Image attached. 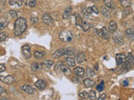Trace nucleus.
Listing matches in <instances>:
<instances>
[{
	"mask_svg": "<svg viewBox=\"0 0 134 100\" xmlns=\"http://www.w3.org/2000/svg\"><path fill=\"white\" fill-rule=\"evenodd\" d=\"M27 28V21L24 18H18L16 19L15 23H14V35L19 37L21 36L23 33L25 32Z\"/></svg>",
	"mask_w": 134,
	"mask_h": 100,
	"instance_id": "nucleus-1",
	"label": "nucleus"
},
{
	"mask_svg": "<svg viewBox=\"0 0 134 100\" xmlns=\"http://www.w3.org/2000/svg\"><path fill=\"white\" fill-rule=\"evenodd\" d=\"M59 38H60V39L62 40L63 42L68 43V42L73 40L74 34H73V33L70 30H63L59 33Z\"/></svg>",
	"mask_w": 134,
	"mask_h": 100,
	"instance_id": "nucleus-2",
	"label": "nucleus"
},
{
	"mask_svg": "<svg viewBox=\"0 0 134 100\" xmlns=\"http://www.w3.org/2000/svg\"><path fill=\"white\" fill-rule=\"evenodd\" d=\"M55 70L57 71H60V72L64 73L65 74H67V75H70L71 73L70 68L67 67L66 64H65L63 62H60V63H58V64L55 65Z\"/></svg>",
	"mask_w": 134,
	"mask_h": 100,
	"instance_id": "nucleus-3",
	"label": "nucleus"
},
{
	"mask_svg": "<svg viewBox=\"0 0 134 100\" xmlns=\"http://www.w3.org/2000/svg\"><path fill=\"white\" fill-rule=\"evenodd\" d=\"M127 60V57L126 55L122 53H119V54H116V65L117 66H121Z\"/></svg>",
	"mask_w": 134,
	"mask_h": 100,
	"instance_id": "nucleus-4",
	"label": "nucleus"
},
{
	"mask_svg": "<svg viewBox=\"0 0 134 100\" xmlns=\"http://www.w3.org/2000/svg\"><path fill=\"white\" fill-rule=\"evenodd\" d=\"M22 53L24 54V56L27 58H29L31 57V51H30V47L28 44H25L22 46Z\"/></svg>",
	"mask_w": 134,
	"mask_h": 100,
	"instance_id": "nucleus-5",
	"label": "nucleus"
},
{
	"mask_svg": "<svg viewBox=\"0 0 134 100\" xmlns=\"http://www.w3.org/2000/svg\"><path fill=\"white\" fill-rule=\"evenodd\" d=\"M97 33H98V35L100 37L103 38V39H107V40L109 39V33H108V31H107V29L106 27H103L102 29L98 30Z\"/></svg>",
	"mask_w": 134,
	"mask_h": 100,
	"instance_id": "nucleus-6",
	"label": "nucleus"
},
{
	"mask_svg": "<svg viewBox=\"0 0 134 100\" xmlns=\"http://www.w3.org/2000/svg\"><path fill=\"white\" fill-rule=\"evenodd\" d=\"M0 80L9 85V84H12V83H14V76H12V75H8V76H6V77L0 76Z\"/></svg>",
	"mask_w": 134,
	"mask_h": 100,
	"instance_id": "nucleus-7",
	"label": "nucleus"
},
{
	"mask_svg": "<svg viewBox=\"0 0 134 100\" xmlns=\"http://www.w3.org/2000/svg\"><path fill=\"white\" fill-rule=\"evenodd\" d=\"M65 55V48H59L52 54V57L54 58H60V57Z\"/></svg>",
	"mask_w": 134,
	"mask_h": 100,
	"instance_id": "nucleus-8",
	"label": "nucleus"
},
{
	"mask_svg": "<svg viewBox=\"0 0 134 100\" xmlns=\"http://www.w3.org/2000/svg\"><path fill=\"white\" fill-rule=\"evenodd\" d=\"M113 39H114V41L117 44H122L124 43V39L120 33H116L115 34L113 35Z\"/></svg>",
	"mask_w": 134,
	"mask_h": 100,
	"instance_id": "nucleus-9",
	"label": "nucleus"
},
{
	"mask_svg": "<svg viewBox=\"0 0 134 100\" xmlns=\"http://www.w3.org/2000/svg\"><path fill=\"white\" fill-rule=\"evenodd\" d=\"M42 20H43V22L47 24V25H50L52 23H53V19L51 18V16H50L49 14H44L43 15V18H42Z\"/></svg>",
	"mask_w": 134,
	"mask_h": 100,
	"instance_id": "nucleus-10",
	"label": "nucleus"
},
{
	"mask_svg": "<svg viewBox=\"0 0 134 100\" xmlns=\"http://www.w3.org/2000/svg\"><path fill=\"white\" fill-rule=\"evenodd\" d=\"M24 0H9L8 1V4L10 6L14 7H21L23 5Z\"/></svg>",
	"mask_w": 134,
	"mask_h": 100,
	"instance_id": "nucleus-11",
	"label": "nucleus"
},
{
	"mask_svg": "<svg viewBox=\"0 0 134 100\" xmlns=\"http://www.w3.org/2000/svg\"><path fill=\"white\" fill-rule=\"evenodd\" d=\"M35 87L40 90H44L46 88V83L45 81L42 80V79H40V80H38L35 83Z\"/></svg>",
	"mask_w": 134,
	"mask_h": 100,
	"instance_id": "nucleus-12",
	"label": "nucleus"
},
{
	"mask_svg": "<svg viewBox=\"0 0 134 100\" xmlns=\"http://www.w3.org/2000/svg\"><path fill=\"white\" fill-rule=\"evenodd\" d=\"M73 72L75 74H76L79 77H82L84 76V74H85V70H84V68H81V67H75L73 70Z\"/></svg>",
	"mask_w": 134,
	"mask_h": 100,
	"instance_id": "nucleus-13",
	"label": "nucleus"
},
{
	"mask_svg": "<svg viewBox=\"0 0 134 100\" xmlns=\"http://www.w3.org/2000/svg\"><path fill=\"white\" fill-rule=\"evenodd\" d=\"M125 34L127 36L130 40H134V31L133 28H127L125 30Z\"/></svg>",
	"mask_w": 134,
	"mask_h": 100,
	"instance_id": "nucleus-14",
	"label": "nucleus"
},
{
	"mask_svg": "<svg viewBox=\"0 0 134 100\" xmlns=\"http://www.w3.org/2000/svg\"><path fill=\"white\" fill-rule=\"evenodd\" d=\"M117 29V26L115 21H111L108 24V30L110 33H115Z\"/></svg>",
	"mask_w": 134,
	"mask_h": 100,
	"instance_id": "nucleus-15",
	"label": "nucleus"
},
{
	"mask_svg": "<svg viewBox=\"0 0 134 100\" xmlns=\"http://www.w3.org/2000/svg\"><path fill=\"white\" fill-rule=\"evenodd\" d=\"M86 9V12H88L89 14H99V10L98 8H96V6H90L88 7Z\"/></svg>",
	"mask_w": 134,
	"mask_h": 100,
	"instance_id": "nucleus-16",
	"label": "nucleus"
},
{
	"mask_svg": "<svg viewBox=\"0 0 134 100\" xmlns=\"http://www.w3.org/2000/svg\"><path fill=\"white\" fill-rule=\"evenodd\" d=\"M76 60H77V62L79 63V64H81V63H83L84 61L86 60V55H85V53H84L83 52L78 53L77 55H76Z\"/></svg>",
	"mask_w": 134,
	"mask_h": 100,
	"instance_id": "nucleus-17",
	"label": "nucleus"
},
{
	"mask_svg": "<svg viewBox=\"0 0 134 100\" xmlns=\"http://www.w3.org/2000/svg\"><path fill=\"white\" fill-rule=\"evenodd\" d=\"M65 62H66V65L69 67H75V60L72 57H67L65 58Z\"/></svg>",
	"mask_w": 134,
	"mask_h": 100,
	"instance_id": "nucleus-18",
	"label": "nucleus"
},
{
	"mask_svg": "<svg viewBox=\"0 0 134 100\" xmlns=\"http://www.w3.org/2000/svg\"><path fill=\"white\" fill-rule=\"evenodd\" d=\"M100 12H102L105 18H110L111 17V12L106 7H100Z\"/></svg>",
	"mask_w": 134,
	"mask_h": 100,
	"instance_id": "nucleus-19",
	"label": "nucleus"
},
{
	"mask_svg": "<svg viewBox=\"0 0 134 100\" xmlns=\"http://www.w3.org/2000/svg\"><path fill=\"white\" fill-rule=\"evenodd\" d=\"M71 12H72V7L71 6L67 7L64 11V14H63V18L64 19L68 18L70 15V14H71Z\"/></svg>",
	"mask_w": 134,
	"mask_h": 100,
	"instance_id": "nucleus-20",
	"label": "nucleus"
},
{
	"mask_svg": "<svg viewBox=\"0 0 134 100\" xmlns=\"http://www.w3.org/2000/svg\"><path fill=\"white\" fill-rule=\"evenodd\" d=\"M22 90H24L25 93H27L29 94H33L34 93H35L33 88L30 87V86H29V85H23L22 86Z\"/></svg>",
	"mask_w": 134,
	"mask_h": 100,
	"instance_id": "nucleus-21",
	"label": "nucleus"
},
{
	"mask_svg": "<svg viewBox=\"0 0 134 100\" xmlns=\"http://www.w3.org/2000/svg\"><path fill=\"white\" fill-rule=\"evenodd\" d=\"M84 84H85V86L87 88H91V87H93L95 85V82L90 78H86L84 80Z\"/></svg>",
	"mask_w": 134,
	"mask_h": 100,
	"instance_id": "nucleus-22",
	"label": "nucleus"
},
{
	"mask_svg": "<svg viewBox=\"0 0 134 100\" xmlns=\"http://www.w3.org/2000/svg\"><path fill=\"white\" fill-rule=\"evenodd\" d=\"M30 68L32 71H37V70H40L42 68V65L39 64V63H32Z\"/></svg>",
	"mask_w": 134,
	"mask_h": 100,
	"instance_id": "nucleus-23",
	"label": "nucleus"
},
{
	"mask_svg": "<svg viewBox=\"0 0 134 100\" xmlns=\"http://www.w3.org/2000/svg\"><path fill=\"white\" fill-rule=\"evenodd\" d=\"M104 3L107 5V7L109 8H114L116 7L115 3L113 0H104Z\"/></svg>",
	"mask_w": 134,
	"mask_h": 100,
	"instance_id": "nucleus-24",
	"label": "nucleus"
},
{
	"mask_svg": "<svg viewBox=\"0 0 134 100\" xmlns=\"http://www.w3.org/2000/svg\"><path fill=\"white\" fill-rule=\"evenodd\" d=\"M81 27L82 28V29H83L84 31L86 32V31H88L91 28V25L89 23H87V22H82Z\"/></svg>",
	"mask_w": 134,
	"mask_h": 100,
	"instance_id": "nucleus-25",
	"label": "nucleus"
},
{
	"mask_svg": "<svg viewBox=\"0 0 134 100\" xmlns=\"http://www.w3.org/2000/svg\"><path fill=\"white\" fill-rule=\"evenodd\" d=\"M119 2L121 3V6H123L124 8H128L131 5L132 0H119Z\"/></svg>",
	"mask_w": 134,
	"mask_h": 100,
	"instance_id": "nucleus-26",
	"label": "nucleus"
},
{
	"mask_svg": "<svg viewBox=\"0 0 134 100\" xmlns=\"http://www.w3.org/2000/svg\"><path fill=\"white\" fill-rule=\"evenodd\" d=\"M127 61L129 63V64H130V65H131L132 67H133V65H134V58H133V56H132V53H129L127 54Z\"/></svg>",
	"mask_w": 134,
	"mask_h": 100,
	"instance_id": "nucleus-27",
	"label": "nucleus"
},
{
	"mask_svg": "<svg viewBox=\"0 0 134 100\" xmlns=\"http://www.w3.org/2000/svg\"><path fill=\"white\" fill-rule=\"evenodd\" d=\"M25 4L30 8H34L37 5V0H26V3Z\"/></svg>",
	"mask_w": 134,
	"mask_h": 100,
	"instance_id": "nucleus-28",
	"label": "nucleus"
},
{
	"mask_svg": "<svg viewBox=\"0 0 134 100\" xmlns=\"http://www.w3.org/2000/svg\"><path fill=\"white\" fill-rule=\"evenodd\" d=\"M88 98L91 100H96V92L93 90H91L89 93H88Z\"/></svg>",
	"mask_w": 134,
	"mask_h": 100,
	"instance_id": "nucleus-29",
	"label": "nucleus"
},
{
	"mask_svg": "<svg viewBox=\"0 0 134 100\" xmlns=\"http://www.w3.org/2000/svg\"><path fill=\"white\" fill-rule=\"evenodd\" d=\"M121 67H122V68H123V70H125V71H127V70H129L131 68H132V67L129 64V63L126 60V62L124 63V64H122V65H121Z\"/></svg>",
	"mask_w": 134,
	"mask_h": 100,
	"instance_id": "nucleus-30",
	"label": "nucleus"
},
{
	"mask_svg": "<svg viewBox=\"0 0 134 100\" xmlns=\"http://www.w3.org/2000/svg\"><path fill=\"white\" fill-rule=\"evenodd\" d=\"M75 54V50L72 48H65V55L67 56H73Z\"/></svg>",
	"mask_w": 134,
	"mask_h": 100,
	"instance_id": "nucleus-31",
	"label": "nucleus"
},
{
	"mask_svg": "<svg viewBox=\"0 0 134 100\" xmlns=\"http://www.w3.org/2000/svg\"><path fill=\"white\" fill-rule=\"evenodd\" d=\"M43 64L45 65L48 68H51V67L54 65V62L51 61V60H44L43 62Z\"/></svg>",
	"mask_w": 134,
	"mask_h": 100,
	"instance_id": "nucleus-32",
	"label": "nucleus"
},
{
	"mask_svg": "<svg viewBox=\"0 0 134 100\" xmlns=\"http://www.w3.org/2000/svg\"><path fill=\"white\" fill-rule=\"evenodd\" d=\"M82 22H83V21H82L81 17L80 16L79 14H76V17H75V23H76V25H78V26H81Z\"/></svg>",
	"mask_w": 134,
	"mask_h": 100,
	"instance_id": "nucleus-33",
	"label": "nucleus"
},
{
	"mask_svg": "<svg viewBox=\"0 0 134 100\" xmlns=\"http://www.w3.org/2000/svg\"><path fill=\"white\" fill-rule=\"evenodd\" d=\"M95 71L93 69H91L90 68H88L86 70V75L88 77H94L95 76Z\"/></svg>",
	"mask_w": 134,
	"mask_h": 100,
	"instance_id": "nucleus-34",
	"label": "nucleus"
},
{
	"mask_svg": "<svg viewBox=\"0 0 134 100\" xmlns=\"http://www.w3.org/2000/svg\"><path fill=\"white\" fill-rule=\"evenodd\" d=\"M44 55V53H42V52H39V51H35V57L36 58H38V59H40V58H42Z\"/></svg>",
	"mask_w": 134,
	"mask_h": 100,
	"instance_id": "nucleus-35",
	"label": "nucleus"
},
{
	"mask_svg": "<svg viewBox=\"0 0 134 100\" xmlns=\"http://www.w3.org/2000/svg\"><path fill=\"white\" fill-rule=\"evenodd\" d=\"M7 37H8V34L6 33H4V32L0 33V43L5 40L7 39Z\"/></svg>",
	"mask_w": 134,
	"mask_h": 100,
	"instance_id": "nucleus-36",
	"label": "nucleus"
},
{
	"mask_svg": "<svg viewBox=\"0 0 134 100\" xmlns=\"http://www.w3.org/2000/svg\"><path fill=\"white\" fill-rule=\"evenodd\" d=\"M104 88H105V84H104V81H102L100 82V83L99 85H97V87H96V90L98 91H103L104 90Z\"/></svg>",
	"mask_w": 134,
	"mask_h": 100,
	"instance_id": "nucleus-37",
	"label": "nucleus"
},
{
	"mask_svg": "<svg viewBox=\"0 0 134 100\" xmlns=\"http://www.w3.org/2000/svg\"><path fill=\"white\" fill-rule=\"evenodd\" d=\"M79 95H80V97H81V98H88V93H87V92H85V91L81 92V93H79Z\"/></svg>",
	"mask_w": 134,
	"mask_h": 100,
	"instance_id": "nucleus-38",
	"label": "nucleus"
},
{
	"mask_svg": "<svg viewBox=\"0 0 134 100\" xmlns=\"http://www.w3.org/2000/svg\"><path fill=\"white\" fill-rule=\"evenodd\" d=\"M9 15L12 17V18H16V17H18V14H17V12L15 10H10Z\"/></svg>",
	"mask_w": 134,
	"mask_h": 100,
	"instance_id": "nucleus-39",
	"label": "nucleus"
},
{
	"mask_svg": "<svg viewBox=\"0 0 134 100\" xmlns=\"http://www.w3.org/2000/svg\"><path fill=\"white\" fill-rule=\"evenodd\" d=\"M8 25L7 22H3V21H0V30H2Z\"/></svg>",
	"mask_w": 134,
	"mask_h": 100,
	"instance_id": "nucleus-40",
	"label": "nucleus"
},
{
	"mask_svg": "<svg viewBox=\"0 0 134 100\" xmlns=\"http://www.w3.org/2000/svg\"><path fill=\"white\" fill-rule=\"evenodd\" d=\"M31 22H32L33 23H36L38 22L37 17H34V16H32V17H31Z\"/></svg>",
	"mask_w": 134,
	"mask_h": 100,
	"instance_id": "nucleus-41",
	"label": "nucleus"
},
{
	"mask_svg": "<svg viewBox=\"0 0 134 100\" xmlns=\"http://www.w3.org/2000/svg\"><path fill=\"white\" fill-rule=\"evenodd\" d=\"M5 69H6L5 66H4L3 64H0V73L4 72V71H5Z\"/></svg>",
	"mask_w": 134,
	"mask_h": 100,
	"instance_id": "nucleus-42",
	"label": "nucleus"
},
{
	"mask_svg": "<svg viewBox=\"0 0 134 100\" xmlns=\"http://www.w3.org/2000/svg\"><path fill=\"white\" fill-rule=\"evenodd\" d=\"M106 99V94L102 93V95H100V97L98 98V100H105Z\"/></svg>",
	"mask_w": 134,
	"mask_h": 100,
	"instance_id": "nucleus-43",
	"label": "nucleus"
},
{
	"mask_svg": "<svg viewBox=\"0 0 134 100\" xmlns=\"http://www.w3.org/2000/svg\"><path fill=\"white\" fill-rule=\"evenodd\" d=\"M5 92H6V90L4 89L3 87H0V94H1V93H4Z\"/></svg>",
	"mask_w": 134,
	"mask_h": 100,
	"instance_id": "nucleus-44",
	"label": "nucleus"
},
{
	"mask_svg": "<svg viewBox=\"0 0 134 100\" xmlns=\"http://www.w3.org/2000/svg\"><path fill=\"white\" fill-rule=\"evenodd\" d=\"M123 86H127L128 85V81L127 80H125V81H123Z\"/></svg>",
	"mask_w": 134,
	"mask_h": 100,
	"instance_id": "nucleus-45",
	"label": "nucleus"
},
{
	"mask_svg": "<svg viewBox=\"0 0 134 100\" xmlns=\"http://www.w3.org/2000/svg\"><path fill=\"white\" fill-rule=\"evenodd\" d=\"M0 100H9V99H7L6 98H0Z\"/></svg>",
	"mask_w": 134,
	"mask_h": 100,
	"instance_id": "nucleus-46",
	"label": "nucleus"
},
{
	"mask_svg": "<svg viewBox=\"0 0 134 100\" xmlns=\"http://www.w3.org/2000/svg\"><path fill=\"white\" fill-rule=\"evenodd\" d=\"M91 1H92V2H98V1H100V0H91Z\"/></svg>",
	"mask_w": 134,
	"mask_h": 100,
	"instance_id": "nucleus-47",
	"label": "nucleus"
},
{
	"mask_svg": "<svg viewBox=\"0 0 134 100\" xmlns=\"http://www.w3.org/2000/svg\"><path fill=\"white\" fill-rule=\"evenodd\" d=\"M80 100H84V99H80Z\"/></svg>",
	"mask_w": 134,
	"mask_h": 100,
	"instance_id": "nucleus-48",
	"label": "nucleus"
}]
</instances>
